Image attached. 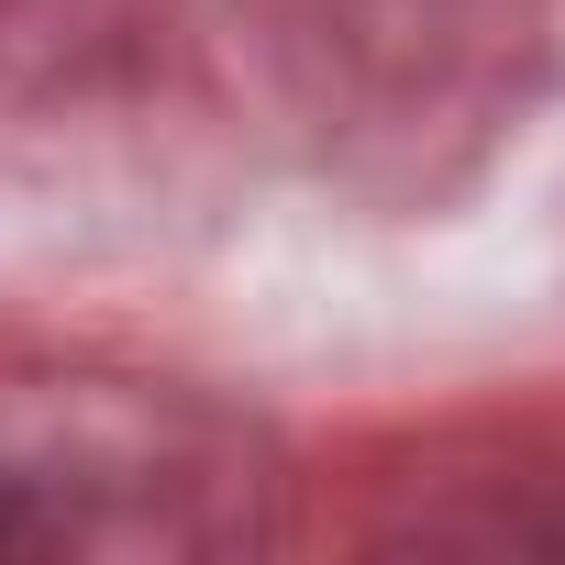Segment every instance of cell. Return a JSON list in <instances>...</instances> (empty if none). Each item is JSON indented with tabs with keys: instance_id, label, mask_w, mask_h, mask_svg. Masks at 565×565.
<instances>
[{
	"instance_id": "cell-1",
	"label": "cell",
	"mask_w": 565,
	"mask_h": 565,
	"mask_svg": "<svg viewBox=\"0 0 565 565\" xmlns=\"http://www.w3.org/2000/svg\"><path fill=\"white\" fill-rule=\"evenodd\" d=\"M45 543V510H34V488L23 477H0V554H34Z\"/></svg>"
}]
</instances>
